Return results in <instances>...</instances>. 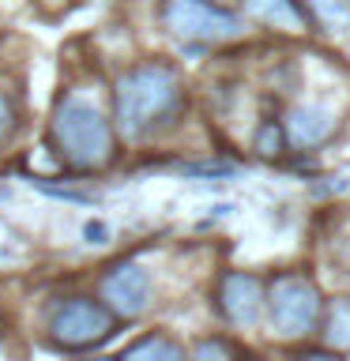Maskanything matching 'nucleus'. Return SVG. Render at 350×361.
I'll list each match as a JSON object with an SVG mask.
<instances>
[{"label": "nucleus", "mask_w": 350, "mask_h": 361, "mask_svg": "<svg viewBox=\"0 0 350 361\" xmlns=\"http://www.w3.org/2000/svg\"><path fill=\"white\" fill-rule=\"evenodd\" d=\"M181 79L169 64H140L124 72L113 90V113L124 140H147L181 109Z\"/></svg>", "instance_id": "f257e3e1"}, {"label": "nucleus", "mask_w": 350, "mask_h": 361, "mask_svg": "<svg viewBox=\"0 0 350 361\" xmlns=\"http://www.w3.org/2000/svg\"><path fill=\"white\" fill-rule=\"evenodd\" d=\"M49 140L56 147V154H61V162L68 169H79V173L102 169L113 158V128L106 113L79 90L56 102L53 121H49Z\"/></svg>", "instance_id": "f03ea898"}, {"label": "nucleus", "mask_w": 350, "mask_h": 361, "mask_svg": "<svg viewBox=\"0 0 350 361\" xmlns=\"http://www.w3.org/2000/svg\"><path fill=\"white\" fill-rule=\"evenodd\" d=\"M162 23L169 34L181 42H200V45H219L241 38V19L230 16L226 8H215L211 0H166Z\"/></svg>", "instance_id": "7ed1b4c3"}, {"label": "nucleus", "mask_w": 350, "mask_h": 361, "mask_svg": "<svg viewBox=\"0 0 350 361\" xmlns=\"http://www.w3.org/2000/svg\"><path fill=\"white\" fill-rule=\"evenodd\" d=\"M113 324H117V316H113L102 301L72 298L53 312L49 335H53V343L64 346V350H87V346L102 343V338H109Z\"/></svg>", "instance_id": "20e7f679"}, {"label": "nucleus", "mask_w": 350, "mask_h": 361, "mask_svg": "<svg viewBox=\"0 0 350 361\" xmlns=\"http://www.w3.org/2000/svg\"><path fill=\"white\" fill-rule=\"evenodd\" d=\"M267 312L279 335L301 338L320 324V293H316L305 279H279L267 293Z\"/></svg>", "instance_id": "39448f33"}, {"label": "nucleus", "mask_w": 350, "mask_h": 361, "mask_svg": "<svg viewBox=\"0 0 350 361\" xmlns=\"http://www.w3.org/2000/svg\"><path fill=\"white\" fill-rule=\"evenodd\" d=\"M102 305L113 316H124V320L140 316L151 305V275L140 264H132V259L109 267V275L102 279Z\"/></svg>", "instance_id": "423d86ee"}, {"label": "nucleus", "mask_w": 350, "mask_h": 361, "mask_svg": "<svg viewBox=\"0 0 350 361\" xmlns=\"http://www.w3.org/2000/svg\"><path fill=\"white\" fill-rule=\"evenodd\" d=\"M264 286H260L256 275H245V271H230L219 286V305L226 312V320L237 327H253L264 312Z\"/></svg>", "instance_id": "0eeeda50"}, {"label": "nucleus", "mask_w": 350, "mask_h": 361, "mask_svg": "<svg viewBox=\"0 0 350 361\" xmlns=\"http://www.w3.org/2000/svg\"><path fill=\"white\" fill-rule=\"evenodd\" d=\"M339 128L335 113L324 106H298L286 113V124H282V135L294 147H320L324 140H332Z\"/></svg>", "instance_id": "6e6552de"}, {"label": "nucleus", "mask_w": 350, "mask_h": 361, "mask_svg": "<svg viewBox=\"0 0 350 361\" xmlns=\"http://www.w3.org/2000/svg\"><path fill=\"white\" fill-rule=\"evenodd\" d=\"M245 11L253 19H260L264 27L275 30H305V11L298 8V0H241Z\"/></svg>", "instance_id": "1a4fd4ad"}, {"label": "nucleus", "mask_w": 350, "mask_h": 361, "mask_svg": "<svg viewBox=\"0 0 350 361\" xmlns=\"http://www.w3.org/2000/svg\"><path fill=\"white\" fill-rule=\"evenodd\" d=\"M121 361H185V350L166 335H143L140 343L124 350Z\"/></svg>", "instance_id": "9d476101"}, {"label": "nucleus", "mask_w": 350, "mask_h": 361, "mask_svg": "<svg viewBox=\"0 0 350 361\" xmlns=\"http://www.w3.org/2000/svg\"><path fill=\"white\" fill-rule=\"evenodd\" d=\"M324 338L335 350H350V298L332 305V312L324 320Z\"/></svg>", "instance_id": "9b49d317"}, {"label": "nucleus", "mask_w": 350, "mask_h": 361, "mask_svg": "<svg viewBox=\"0 0 350 361\" xmlns=\"http://www.w3.org/2000/svg\"><path fill=\"white\" fill-rule=\"evenodd\" d=\"M309 8L324 27H343V23H350V0H309Z\"/></svg>", "instance_id": "f8f14e48"}, {"label": "nucleus", "mask_w": 350, "mask_h": 361, "mask_svg": "<svg viewBox=\"0 0 350 361\" xmlns=\"http://www.w3.org/2000/svg\"><path fill=\"white\" fill-rule=\"evenodd\" d=\"M192 361H234V350L222 338H203L196 346V354H192Z\"/></svg>", "instance_id": "ddd939ff"}, {"label": "nucleus", "mask_w": 350, "mask_h": 361, "mask_svg": "<svg viewBox=\"0 0 350 361\" xmlns=\"http://www.w3.org/2000/svg\"><path fill=\"white\" fill-rule=\"evenodd\" d=\"M282 140H286V135H282V128H275V124H264V128H260V135H256V151L264 154V158H275V154L282 151Z\"/></svg>", "instance_id": "4468645a"}, {"label": "nucleus", "mask_w": 350, "mask_h": 361, "mask_svg": "<svg viewBox=\"0 0 350 361\" xmlns=\"http://www.w3.org/2000/svg\"><path fill=\"white\" fill-rule=\"evenodd\" d=\"M30 185H38L45 196H56V200H72V203H90V196L87 192H76V188H56V185H49V180H30Z\"/></svg>", "instance_id": "2eb2a0df"}, {"label": "nucleus", "mask_w": 350, "mask_h": 361, "mask_svg": "<svg viewBox=\"0 0 350 361\" xmlns=\"http://www.w3.org/2000/svg\"><path fill=\"white\" fill-rule=\"evenodd\" d=\"M11 124H16V109H11V102L0 94V140L11 132Z\"/></svg>", "instance_id": "dca6fc26"}, {"label": "nucleus", "mask_w": 350, "mask_h": 361, "mask_svg": "<svg viewBox=\"0 0 350 361\" xmlns=\"http://www.w3.org/2000/svg\"><path fill=\"white\" fill-rule=\"evenodd\" d=\"M83 237H87L90 245H106L109 230H106V222H87V226H83Z\"/></svg>", "instance_id": "f3484780"}, {"label": "nucleus", "mask_w": 350, "mask_h": 361, "mask_svg": "<svg viewBox=\"0 0 350 361\" xmlns=\"http://www.w3.org/2000/svg\"><path fill=\"white\" fill-rule=\"evenodd\" d=\"M188 173H230V166H188Z\"/></svg>", "instance_id": "a211bd4d"}, {"label": "nucleus", "mask_w": 350, "mask_h": 361, "mask_svg": "<svg viewBox=\"0 0 350 361\" xmlns=\"http://www.w3.org/2000/svg\"><path fill=\"white\" fill-rule=\"evenodd\" d=\"M298 361H343V357H339V354H320V350H316V354H305Z\"/></svg>", "instance_id": "6ab92c4d"}, {"label": "nucleus", "mask_w": 350, "mask_h": 361, "mask_svg": "<svg viewBox=\"0 0 350 361\" xmlns=\"http://www.w3.org/2000/svg\"><path fill=\"white\" fill-rule=\"evenodd\" d=\"M90 361H109V357H90Z\"/></svg>", "instance_id": "aec40b11"}]
</instances>
